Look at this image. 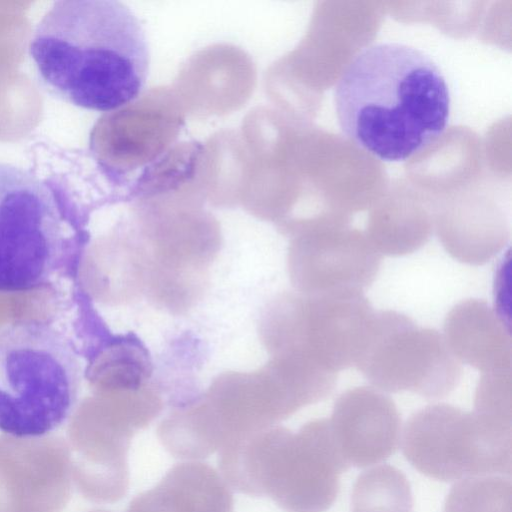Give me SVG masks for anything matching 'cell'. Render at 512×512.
<instances>
[{
  "instance_id": "13",
  "label": "cell",
  "mask_w": 512,
  "mask_h": 512,
  "mask_svg": "<svg viewBox=\"0 0 512 512\" xmlns=\"http://www.w3.org/2000/svg\"><path fill=\"white\" fill-rule=\"evenodd\" d=\"M473 414L488 428L511 434V370L483 373Z\"/></svg>"
},
{
  "instance_id": "8",
  "label": "cell",
  "mask_w": 512,
  "mask_h": 512,
  "mask_svg": "<svg viewBox=\"0 0 512 512\" xmlns=\"http://www.w3.org/2000/svg\"><path fill=\"white\" fill-rule=\"evenodd\" d=\"M381 255L354 232H324L303 237L292 248L295 282L308 294L363 291L379 271Z\"/></svg>"
},
{
  "instance_id": "6",
  "label": "cell",
  "mask_w": 512,
  "mask_h": 512,
  "mask_svg": "<svg viewBox=\"0 0 512 512\" xmlns=\"http://www.w3.org/2000/svg\"><path fill=\"white\" fill-rule=\"evenodd\" d=\"M511 434L484 426L473 413L448 404L427 406L407 421L405 458L422 474L441 481L510 474Z\"/></svg>"
},
{
  "instance_id": "7",
  "label": "cell",
  "mask_w": 512,
  "mask_h": 512,
  "mask_svg": "<svg viewBox=\"0 0 512 512\" xmlns=\"http://www.w3.org/2000/svg\"><path fill=\"white\" fill-rule=\"evenodd\" d=\"M374 313L359 290L310 293L295 299L287 322L291 356L336 374L355 366Z\"/></svg>"
},
{
  "instance_id": "5",
  "label": "cell",
  "mask_w": 512,
  "mask_h": 512,
  "mask_svg": "<svg viewBox=\"0 0 512 512\" xmlns=\"http://www.w3.org/2000/svg\"><path fill=\"white\" fill-rule=\"evenodd\" d=\"M355 367L378 390L426 398L447 396L461 377L460 362L442 334L390 310L375 311Z\"/></svg>"
},
{
  "instance_id": "1",
  "label": "cell",
  "mask_w": 512,
  "mask_h": 512,
  "mask_svg": "<svg viewBox=\"0 0 512 512\" xmlns=\"http://www.w3.org/2000/svg\"><path fill=\"white\" fill-rule=\"evenodd\" d=\"M29 52L50 93L99 112L137 99L149 70L143 27L114 0L55 2L36 26Z\"/></svg>"
},
{
  "instance_id": "4",
  "label": "cell",
  "mask_w": 512,
  "mask_h": 512,
  "mask_svg": "<svg viewBox=\"0 0 512 512\" xmlns=\"http://www.w3.org/2000/svg\"><path fill=\"white\" fill-rule=\"evenodd\" d=\"M77 207L56 177L0 163V293L47 285L63 267Z\"/></svg>"
},
{
  "instance_id": "10",
  "label": "cell",
  "mask_w": 512,
  "mask_h": 512,
  "mask_svg": "<svg viewBox=\"0 0 512 512\" xmlns=\"http://www.w3.org/2000/svg\"><path fill=\"white\" fill-rule=\"evenodd\" d=\"M443 336L459 362L482 373L511 370L510 329L485 301L470 299L452 308Z\"/></svg>"
},
{
  "instance_id": "3",
  "label": "cell",
  "mask_w": 512,
  "mask_h": 512,
  "mask_svg": "<svg viewBox=\"0 0 512 512\" xmlns=\"http://www.w3.org/2000/svg\"><path fill=\"white\" fill-rule=\"evenodd\" d=\"M81 368L68 338L39 320L0 328V431L35 440L61 427L78 400Z\"/></svg>"
},
{
  "instance_id": "12",
  "label": "cell",
  "mask_w": 512,
  "mask_h": 512,
  "mask_svg": "<svg viewBox=\"0 0 512 512\" xmlns=\"http://www.w3.org/2000/svg\"><path fill=\"white\" fill-rule=\"evenodd\" d=\"M444 512H511V482L492 475L462 479L450 490Z\"/></svg>"
},
{
  "instance_id": "11",
  "label": "cell",
  "mask_w": 512,
  "mask_h": 512,
  "mask_svg": "<svg viewBox=\"0 0 512 512\" xmlns=\"http://www.w3.org/2000/svg\"><path fill=\"white\" fill-rule=\"evenodd\" d=\"M412 493L405 475L381 465L362 473L351 497V512H412Z\"/></svg>"
},
{
  "instance_id": "2",
  "label": "cell",
  "mask_w": 512,
  "mask_h": 512,
  "mask_svg": "<svg viewBox=\"0 0 512 512\" xmlns=\"http://www.w3.org/2000/svg\"><path fill=\"white\" fill-rule=\"evenodd\" d=\"M343 133L385 161H403L446 130L450 92L438 66L412 46L365 47L347 65L334 92Z\"/></svg>"
},
{
  "instance_id": "9",
  "label": "cell",
  "mask_w": 512,
  "mask_h": 512,
  "mask_svg": "<svg viewBox=\"0 0 512 512\" xmlns=\"http://www.w3.org/2000/svg\"><path fill=\"white\" fill-rule=\"evenodd\" d=\"M328 422L348 466L381 463L395 453L401 441V419L394 402L371 387L342 393Z\"/></svg>"
}]
</instances>
